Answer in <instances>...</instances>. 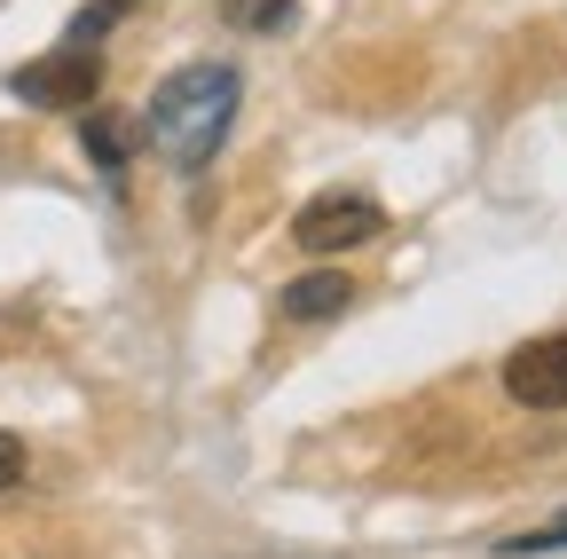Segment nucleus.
Wrapping results in <instances>:
<instances>
[{"label":"nucleus","instance_id":"1","mask_svg":"<svg viewBox=\"0 0 567 559\" xmlns=\"http://www.w3.org/2000/svg\"><path fill=\"white\" fill-rule=\"evenodd\" d=\"M237 95H245V80L229 72V63H182V72H166L151 87L142 143H151L158 158H174L182 174H205L213 151H221V134H229V118H237Z\"/></svg>","mask_w":567,"mask_h":559},{"label":"nucleus","instance_id":"2","mask_svg":"<svg viewBox=\"0 0 567 559\" xmlns=\"http://www.w3.org/2000/svg\"><path fill=\"white\" fill-rule=\"evenodd\" d=\"M379 229H386L379 197H354V189H323V197H308L292 214V245L300 252H354V245H371Z\"/></svg>","mask_w":567,"mask_h":559},{"label":"nucleus","instance_id":"3","mask_svg":"<svg viewBox=\"0 0 567 559\" xmlns=\"http://www.w3.org/2000/svg\"><path fill=\"white\" fill-rule=\"evenodd\" d=\"M9 87H17V103H32V111H87V103L103 95V55H95V48H55V55L24 63Z\"/></svg>","mask_w":567,"mask_h":559},{"label":"nucleus","instance_id":"4","mask_svg":"<svg viewBox=\"0 0 567 559\" xmlns=\"http://www.w3.org/2000/svg\"><path fill=\"white\" fill-rule=\"evenodd\" d=\"M505 394L520 410H567V323L505 355Z\"/></svg>","mask_w":567,"mask_h":559},{"label":"nucleus","instance_id":"5","mask_svg":"<svg viewBox=\"0 0 567 559\" xmlns=\"http://www.w3.org/2000/svg\"><path fill=\"white\" fill-rule=\"evenodd\" d=\"M276 308H284V323H331V315L354 308V284L339 268H316V276H292V284L276 292Z\"/></svg>","mask_w":567,"mask_h":559},{"label":"nucleus","instance_id":"6","mask_svg":"<svg viewBox=\"0 0 567 559\" xmlns=\"http://www.w3.org/2000/svg\"><path fill=\"white\" fill-rule=\"evenodd\" d=\"M87 151H95V166H103V174H126V151H134V134H126L118 118L87 111Z\"/></svg>","mask_w":567,"mask_h":559},{"label":"nucleus","instance_id":"7","mask_svg":"<svg viewBox=\"0 0 567 559\" xmlns=\"http://www.w3.org/2000/svg\"><path fill=\"white\" fill-rule=\"evenodd\" d=\"M221 17H229V32H276V24H292V0H221Z\"/></svg>","mask_w":567,"mask_h":559},{"label":"nucleus","instance_id":"8","mask_svg":"<svg viewBox=\"0 0 567 559\" xmlns=\"http://www.w3.org/2000/svg\"><path fill=\"white\" fill-rule=\"evenodd\" d=\"M505 559H536V551H567V513L559 520H544V528H528V536H513V544H496Z\"/></svg>","mask_w":567,"mask_h":559},{"label":"nucleus","instance_id":"9","mask_svg":"<svg viewBox=\"0 0 567 559\" xmlns=\"http://www.w3.org/2000/svg\"><path fill=\"white\" fill-rule=\"evenodd\" d=\"M118 17H126V0H95V9H80V24H71V48H95V32L118 24Z\"/></svg>","mask_w":567,"mask_h":559},{"label":"nucleus","instance_id":"10","mask_svg":"<svg viewBox=\"0 0 567 559\" xmlns=\"http://www.w3.org/2000/svg\"><path fill=\"white\" fill-rule=\"evenodd\" d=\"M32 473V449H24V434H0V497Z\"/></svg>","mask_w":567,"mask_h":559}]
</instances>
